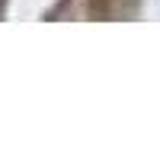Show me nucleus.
Listing matches in <instances>:
<instances>
[{
	"label": "nucleus",
	"instance_id": "nucleus-1",
	"mask_svg": "<svg viewBox=\"0 0 160 160\" xmlns=\"http://www.w3.org/2000/svg\"><path fill=\"white\" fill-rule=\"evenodd\" d=\"M0 7H3V0H0Z\"/></svg>",
	"mask_w": 160,
	"mask_h": 160
}]
</instances>
